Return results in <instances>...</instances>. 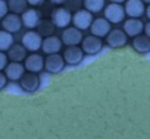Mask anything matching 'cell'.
Returning <instances> with one entry per match:
<instances>
[{
    "label": "cell",
    "instance_id": "1",
    "mask_svg": "<svg viewBox=\"0 0 150 139\" xmlns=\"http://www.w3.org/2000/svg\"><path fill=\"white\" fill-rule=\"evenodd\" d=\"M71 19H73L71 11L63 6L55 7L50 13V20L57 28H63V29L68 28L71 22Z\"/></svg>",
    "mask_w": 150,
    "mask_h": 139
},
{
    "label": "cell",
    "instance_id": "2",
    "mask_svg": "<svg viewBox=\"0 0 150 139\" xmlns=\"http://www.w3.org/2000/svg\"><path fill=\"white\" fill-rule=\"evenodd\" d=\"M103 13H104V19L108 20L110 24H120L125 18L124 6H122L121 2L117 1H112L105 5Z\"/></svg>",
    "mask_w": 150,
    "mask_h": 139
},
{
    "label": "cell",
    "instance_id": "3",
    "mask_svg": "<svg viewBox=\"0 0 150 139\" xmlns=\"http://www.w3.org/2000/svg\"><path fill=\"white\" fill-rule=\"evenodd\" d=\"M42 41L43 39L38 33V31H27L21 38L22 46L32 53H36V51L42 47Z\"/></svg>",
    "mask_w": 150,
    "mask_h": 139
},
{
    "label": "cell",
    "instance_id": "4",
    "mask_svg": "<svg viewBox=\"0 0 150 139\" xmlns=\"http://www.w3.org/2000/svg\"><path fill=\"white\" fill-rule=\"evenodd\" d=\"M94 21L93 14L86 9H79L73 14V19H71V24L74 25L75 28L82 31H86L88 28H90L91 24Z\"/></svg>",
    "mask_w": 150,
    "mask_h": 139
},
{
    "label": "cell",
    "instance_id": "5",
    "mask_svg": "<svg viewBox=\"0 0 150 139\" xmlns=\"http://www.w3.org/2000/svg\"><path fill=\"white\" fill-rule=\"evenodd\" d=\"M26 71L30 73H40L45 68V58L40 53H30L23 61Z\"/></svg>",
    "mask_w": 150,
    "mask_h": 139
},
{
    "label": "cell",
    "instance_id": "6",
    "mask_svg": "<svg viewBox=\"0 0 150 139\" xmlns=\"http://www.w3.org/2000/svg\"><path fill=\"white\" fill-rule=\"evenodd\" d=\"M61 40H62V44H64L67 47L79 46L83 40V35L80 29H77L73 26V27H68V28L63 29V32L61 34Z\"/></svg>",
    "mask_w": 150,
    "mask_h": 139
},
{
    "label": "cell",
    "instance_id": "7",
    "mask_svg": "<svg viewBox=\"0 0 150 139\" xmlns=\"http://www.w3.org/2000/svg\"><path fill=\"white\" fill-rule=\"evenodd\" d=\"M105 42L111 48H120L127 45L128 42V35L124 33L121 28H115L109 32V34L105 37Z\"/></svg>",
    "mask_w": 150,
    "mask_h": 139
},
{
    "label": "cell",
    "instance_id": "8",
    "mask_svg": "<svg viewBox=\"0 0 150 139\" xmlns=\"http://www.w3.org/2000/svg\"><path fill=\"white\" fill-rule=\"evenodd\" d=\"M103 47V41L101 38H97L93 34H89L87 37L83 38L82 42H81V48L84 53L93 55L96 54L97 52H100Z\"/></svg>",
    "mask_w": 150,
    "mask_h": 139
},
{
    "label": "cell",
    "instance_id": "9",
    "mask_svg": "<svg viewBox=\"0 0 150 139\" xmlns=\"http://www.w3.org/2000/svg\"><path fill=\"white\" fill-rule=\"evenodd\" d=\"M145 5L141 0H128L124 4L125 15L131 19H139L145 14Z\"/></svg>",
    "mask_w": 150,
    "mask_h": 139
},
{
    "label": "cell",
    "instance_id": "10",
    "mask_svg": "<svg viewBox=\"0 0 150 139\" xmlns=\"http://www.w3.org/2000/svg\"><path fill=\"white\" fill-rule=\"evenodd\" d=\"M21 21L26 28H28L29 31H34V28H36L39 22L41 21L40 12L36 8L29 7L26 12L21 14Z\"/></svg>",
    "mask_w": 150,
    "mask_h": 139
},
{
    "label": "cell",
    "instance_id": "11",
    "mask_svg": "<svg viewBox=\"0 0 150 139\" xmlns=\"http://www.w3.org/2000/svg\"><path fill=\"white\" fill-rule=\"evenodd\" d=\"M83 54L84 52L82 51L81 47L79 46H69V47H66L63 49V59H64V62L70 65V66H75L77 64H80L83 59Z\"/></svg>",
    "mask_w": 150,
    "mask_h": 139
},
{
    "label": "cell",
    "instance_id": "12",
    "mask_svg": "<svg viewBox=\"0 0 150 139\" xmlns=\"http://www.w3.org/2000/svg\"><path fill=\"white\" fill-rule=\"evenodd\" d=\"M110 31H111V24L108 20H105L104 18L94 19V21L90 26V33L101 39L107 37Z\"/></svg>",
    "mask_w": 150,
    "mask_h": 139
},
{
    "label": "cell",
    "instance_id": "13",
    "mask_svg": "<svg viewBox=\"0 0 150 139\" xmlns=\"http://www.w3.org/2000/svg\"><path fill=\"white\" fill-rule=\"evenodd\" d=\"M1 26L4 28V31L8 32V33H16L21 29L22 27V21H21V16L14 13H8L2 20H1Z\"/></svg>",
    "mask_w": 150,
    "mask_h": 139
},
{
    "label": "cell",
    "instance_id": "14",
    "mask_svg": "<svg viewBox=\"0 0 150 139\" xmlns=\"http://www.w3.org/2000/svg\"><path fill=\"white\" fill-rule=\"evenodd\" d=\"M64 59L61 54L56 53V54H50L47 55L45 58V68L46 71H48L49 73H59L63 70L64 67Z\"/></svg>",
    "mask_w": 150,
    "mask_h": 139
},
{
    "label": "cell",
    "instance_id": "15",
    "mask_svg": "<svg viewBox=\"0 0 150 139\" xmlns=\"http://www.w3.org/2000/svg\"><path fill=\"white\" fill-rule=\"evenodd\" d=\"M123 31L128 37H138L144 32V22L139 19L129 18L123 22Z\"/></svg>",
    "mask_w": 150,
    "mask_h": 139
},
{
    "label": "cell",
    "instance_id": "16",
    "mask_svg": "<svg viewBox=\"0 0 150 139\" xmlns=\"http://www.w3.org/2000/svg\"><path fill=\"white\" fill-rule=\"evenodd\" d=\"M20 86L25 92L32 93L35 92L39 86H40V78L38 74L35 73H30V72H26L23 74V77L20 79Z\"/></svg>",
    "mask_w": 150,
    "mask_h": 139
},
{
    "label": "cell",
    "instance_id": "17",
    "mask_svg": "<svg viewBox=\"0 0 150 139\" xmlns=\"http://www.w3.org/2000/svg\"><path fill=\"white\" fill-rule=\"evenodd\" d=\"M25 71H26V68H25V65L23 64L11 61V62H8L7 67L5 68V75L7 77L8 80L20 81V79L26 73Z\"/></svg>",
    "mask_w": 150,
    "mask_h": 139
},
{
    "label": "cell",
    "instance_id": "18",
    "mask_svg": "<svg viewBox=\"0 0 150 139\" xmlns=\"http://www.w3.org/2000/svg\"><path fill=\"white\" fill-rule=\"evenodd\" d=\"M61 47H62V40L56 35H52V37L43 39L41 49L47 55H50V54H56L57 52H60Z\"/></svg>",
    "mask_w": 150,
    "mask_h": 139
},
{
    "label": "cell",
    "instance_id": "19",
    "mask_svg": "<svg viewBox=\"0 0 150 139\" xmlns=\"http://www.w3.org/2000/svg\"><path fill=\"white\" fill-rule=\"evenodd\" d=\"M7 57L11 61L14 62H21L22 60L27 58V49L22 46V44H14L8 51H7Z\"/></svg>",
    "mask_w": 150,
    "mask_h": 139
},
{
    "label": "cell",
    "instance_id": "20",
    "mask_svg": "<svg viewBox=\"0 0 150 139\" xmlns=\"http://www.w3.org/2000/svg\"><path fill=\"white\" fill-rule=\"evenodd\" d=\"M131 46L138 53H148L150 52V38H148L145 34L135 37L131 40Z\"/></svg>",
    "mask_w": 150,
    "mask_h": 139
},
{
    "label": "cell",
    "instance_id": "21",
    "mask_svg": "<svg viewBox=\"0 0 150 139\" xmlns=\"http://www.w3.org/2000/svg\"><path fill=\"white\" fill-rule=\"evenodd\" d=\"M36 28H38V33L41 37L48 38V37L54 35V32H55L56 27H55V25L53 24V21L50 19H41V21L39 22Z\"/></svg>",
    "mask_w": 150,
    "mask_h": 139
},
{
    "label": "cell",
    "instance_id": "22",
    "mask_svg": "<svg viewBox=\"0 0 150 139\" xmlns=\"http://www.w3.org/2000/svg\"><path fill=\"white\" fill-rule=\"evenodd\" d=\"M28 1L26 0H9L8 1V9L11 13L14 14H22L28 9Z\"/></svg>",
    "mask_w": 150,
    "mask_h": 139
},
{
    "label": "cell",
    "instance_id": "23",
    "mask_svg": "<svg viewBox=\"0 0 150 139\" xmlns=\"http://www.w3.org/2000/svg\"><path fill=\"white\" fill-rule=\"evenodd\" d=\"M13 45H14L13 34H11L4 29L0 31V52H7Z\"/></svg>",
    "mask_w": 150,
    "mask_h": 139
},
{
    "label": "cell",
    "instance_id": "24",
    "mask_svg": "<svg viewBox=\"0 0 150 139\" xmlns=\"http://www.w3.org/2000/svg\"><path fill=\"white\" fill-rule=\"evenodd\" d=\"M83 7L86 11L93 13H98L105 7V1L103 0H86L83 1Z\"/></svg>",
    "mask_w": 150,
    "mask_h": 139
},
{
    "label": "cell",
    "instance_id": "25",
    "mask_svg": "<svg viewBox=\"0 0 150 139\" xmlns=\"http://www.w3.org/2000/svg\"><path fill=\"white\" fill-rule=\"evenodd\" d=\"M8 1L0 0V20H2L8 14Z\"/></svg>",
    "mask_w": 150,
    "mask_h": 139
},
{
    "label": "cell",
    "instance_id": "26",
    "mask_svg": "<svg viewBox=\"0 0 150 139\" xmlns=\"http://www.w3.org/2000/svg\"><path fill=\"white\" fill-rule=\"evenodd\" d=\"M8 65V57L5 52H0V72L5 70Z\"/></svg>",
    "mask_w": 150,
    "mask_h": 139
},
{
    "label": "cell",
    "instance_id": "27",
    "mask_svg": "<svg viewBox=\"0 0 150 139\" xmlns=\"http://www.w3.org/2000/svg\"><path fill=\"white\" fill-rule=\"evenodd\" d=\"M7 77L5 75V73H2V72H0V90H2L5 86H6V84H7Z\"/></svg>",
    "mask_w": 150,
    "mask_h": 139
},
{
    "label": "cell",
    "instance_id": "28",
    "mask_svg": "<svg viewBox=\"0 0 150 139\" xmlns=\"http://www.w3.org/2000/svg\"><path fill=\"white\" fill-rule=\"evenodd\" d=\"M144 34L150 38V21H148L145 25H144Z\"/></svg>",
    "mask_w": 150,
    "mask_h": 139
},
{
    "label": "cell",
    "instance_id": "29",
    "mask_svg": "<svg viewBox=\"0 0 150 139\" xmlns=\"http://www.w3.org/2000/svg\"><path fill=\"white\" fill-rule=\"evenodd\" d=\"M28 4L29 5H32V6H39V5H42L43 4V1H28Z\"/></svg>",
    "mask_w": 150,
    "mask_h": 139
},
{
    "label": "cell",
    "instance_id": "30",
    "mask_svg": "<svg viewBox=\"0 0 150 139\" xmlns=\"http://www.w3.org/2000/svg\"><path fill=\"white\" fill-rule=\"evenodd\" d=\"M145 15H146V18L149 19V21H150V4L146 6V8H145Z\"/></svg>",
    "mask_w": 150,
    "mask_h": 139
}]
</instances>
